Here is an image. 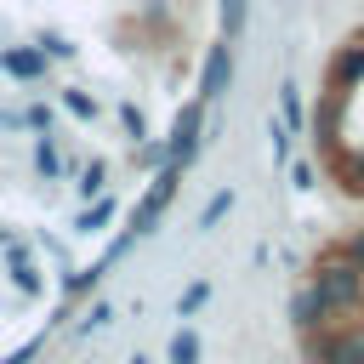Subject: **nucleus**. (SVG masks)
<instances>
[{
    "label": "nucleus",
    "mask_w": 364,
    "mask_h": 364,
    "mask_svg": "<svg viewBox=\"0 0 364 364\" xmlns=\"http://www.w3.org/2000/svg\"><path fill=\"white\" fill-rule=\"evenodd\" d=\"M324 364H364V341H336V347H324Z\"/></svg>",
    "instance_id": "f257e3e1"
},
{
    "label": "nucleus",
    "mask_w": 364,
    "mask_h": 364,
    "mask_svg": "<svg viewBox=\"0 0 364 364\" xmlns=\"http://www.w3.org/2000/svg\"><path fill=\"white\" fill-rule=\"evenodd\" d=\"M193 358H199V341H193V336L182 330V336L171 341V364H193Z\"/></svg>",
    "instance_id": "f03ea898"
}]
</instances>
